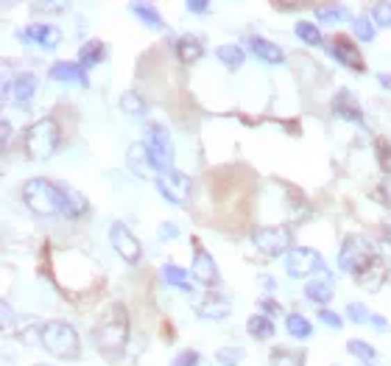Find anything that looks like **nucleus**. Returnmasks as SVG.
<instances>
[{
  "instance_id": "1",
  "label": "nucleus",
  "mask_w": 391,
  "mask_h": 366,
  "mask_svg": "<svg viewBox=\"0 0 391 366\" xmlns=\"http://www.w3.org/2000/svg\"><path fill=\"white\" fill-rule=\"evenodd\" d=\"M93 341L98 347V352L109 360H120L123 352H126V344H129V316H126V308L120 302H115L98 321L95 333H93Z\"/></svg>"
},
{
  "instance_id": "2",
  "label": "nucleus",
  "mask_w": 391,
  "mask_h": 366,
  "mask_svg": "<svg viewBox=\"0 0 391 366\" xmlns=\"http://www.w3.org/2000/svg\"><path fill=\"white\" fill-rule=\"evenodd\" d=\"M23 202L34 216L56 218L62 216V188L59 182H51L45 176H34L23 185Z\"/></svg>"
},
{
  "instance_id": "3",
  "label": "nucleus",
  "mask_w": 391,
  "mask_h": 366,
  "mask_svg": "<svg viewBox=\"0 0 391 366\" xmlns=\"http://www.w3.org/2000/svg\"><path fill=\"white\" fill-rule=\"evenodd\" d=\"M377 260H380L377 246L369 244L363 235H346V238H344V246H341V255H338L341 271H346V274H352L355 280H360Z\"/></svg>"
},
{
  "instance_id": "4",
  "label": "nucleus",
  "mask_w": 391,
  "mask_h": 366,
  "mask_svg": "<svg viewBox=\"0 0 391 366\" xmlns=\"http://www.w3.org/2000/svg\"><path fill=\"white\" fill-rule=\"evenodd\" d=\"M42 347L62 358V360H79L81 358V341H79V333L73 330V324L62 321V319H51L45 321V330H42Z\"/></svg>"
},
{
  "instance_id": "5",
  "label": "nucleus",
  "mask_w": 391,
  "mask_h": 366,
  "mask_svg": "<svg viewBox=\"0 0 391 366\" xmlns=\"http://www.w3.org/2000/svg\"><path fill=\"white\" fill-rule=\"evenodd\" d=\"M59 123L54 118H42L37 123H31V129L26 132V151L34 159H51L59 148Z\"/></svg>"
},
{
  "instance_id": "6",
  "label": "nucleus",
  "mask_w": 391,
  "mask_h": 366,
  "mask_svg": "<svg viewBox=\"0 0 391 366\" xmlns=\"http://www.w3.org/2000/svg\"><path fill=\"white\" fill-rule=\"evenodd\" d=\"M145 145H148V154H151L154 168H157L159 176L173 170V140H170V132L162 123H148Z\"/></svg>"
},
{
  "instance_id": "7",
  "label": "nucleus",
  "mask_w": 391,
  "mask_h": 366,
  "mask_svg": "<svg viewBox=\"0 0 391 366\" xmlns=\"http://www.w3.org/2000/svg\"><path fill=\"white\" fill-rule=\"evenodd\" d=\"M154 185H157L159 196H162L168 205H176V207H190V196H193V179H190L184 170L173 168V170L162 173V176L154 182Z\"/></svg>"
},
{
  "instance_id": "8",
  "label": "nucleus",
  "mask_w": 391,
  "mask_h": 366,
  "mask_svg": "<svg viewBox=\"0 0 391 366\" xmlns=\"http://www.w3.org/2000/svg\"><path fill=\"white\" fill-rule=\"evenodd\" d=\"M252 244L269 255V257H282L294 249V235L285 227H255L252 230Z\"/></svg>"
},
{
  "instance_id": "9",
  "label": "nucleus",
  "mask_w": 391,
  "mask_h": 366,
  "mask_svg": "<svg viewBox=\"0 0 391 366\" xmlns=\"http://www.w3.org/2000/svg\"><path fill=\"white\" fill-rule=\"evenodd\" d=\"M285 271H288V277H294V280H302V277H308V274H327V266H324V257L316 252V249H305V246H299V249H291L288 255H285Z\"/></svg>"
},
{
  "instance_id": "10",
  "label": "nucleus",
  "mask_w": 391,
  "mask_h": 366,
  "mask_svg": "<svg viewBox=\"0 0 391 366\" xmlns=\"http://www.w3.org/2000/svg\"><path fill=\"white\" fill-rule=\"evenodd\" d=\"M109 241H112V249L120 255V260H126L129 266H137L140 257H143V246L140 241L134 238V232L123 224V221H115L109 227Z\"/></svg>"
},
{
  "instance_id": "11",
  "label": "nucleus",
  "mask_w": 391,
  "mask_h": 366,
  "mask_svg": "<svg viewBox=\"0 0 391 366\" xmlns=\"http://www.w3.org/2000/svg\"><path fill=\"white\" fill-rule=\"evenodd\" d=\"M17 37L23 42H29V45L42 48V51H56L59 42H62V31L56 26H51V23H31V26L20 29Z\"/></svg>"
},
{
  "instance_id": "12",
  "label": "nucleus",
  "mask_w": 391,
  "mask_h": 366,
  "mask_svg": "<svg viewBox=\"0 0 391 366\" xmlns=\"http://www.w3.org/2000/svg\"><path fill=\"white\" fill-rule=\"evenodd\" d=\"M193 277H196V283H202L207 288L218 285V266H216L213 255L202 246V241H196V238H193Z\"/></svg>"
},
{
  "instance_id": "13",
  "label": "nucleus",
  "mask_w": 391,
  "mask_h": 366,
  "mask_svg": "<svg viewBox=\"0 0 391 366\" xmlns=\"http://www.w3.org/2000/svg\"><path fill=\"white\" fill-rule=\"evenodd\" d=\"M327 54H330L333 59H338L344 67H352L355 73H363V70H366L363 56H360L358 45L352 42V37H344V34L333 37V40H330V45H327Z\"/></svg>"
},
{
  "instance_id": "14",
  "label": "nucleus",
  "mask_w": 391,
  "mask_h": 366,
  "mask_svg": "<svg viewBox=\"0 0 391 366\" xmlns=\"http://www.w3.org/2000/svg\"><path fill=\"white\" fill-rule=\"evenodd\" d=\"M37 87H40V79L34 76V73H29V70H23V73H17L12 81L6 79L3 81V95L9 98H15V104H20V106H29L31 104V98L37 95Z\"/></svg>"
},
{
  "instance_id": "15",
  "label": "nucleus",
  "mask_w": 391,
  "mask_h": 366,
  "mask_svg": "<svg viewBox=\"0 0 391 366\" xmlns=\"http://www.w3.org/2000/svg\"><path fill=\"white\" fill-rule=\"evenodd\" d=\"M42 330H45V321H40V319L31 316V313H17V316H15L12 335H15L20 344H26V347L42 344Z\"/></svg>"
},
{
  "instance_id": "16",
  "label": "nucleus",
  "mask_w": 391,
  "mask_h": 366,
  "mask_svg": "<svg viewBox=\"0 0 391 366\" xmlns=\"http://www.w3.org/2000/svg\"><path fill=\"white\" fill-rule=\"evenodd\" d=\"M129 168L134 170V176H140V179H145V182H148V179H151V182L159 179V173H157V168H154V159H151V154H148L145 140L129 145Z\"/></svg>"
},
{
  "instance_id": "17",
  "label": "nucleus",
  "mask_w": 391,
  "mask_h": 366,
  "mask_svg": "<svg viewBox=\"0 0 391 366\" xmlns=\"http://www.w3.org/2000/svg\"><path fill=\"white\" fill-rule=\"evenodd\" d=\"M193 310H196V316H199V319H227L232 313L230 310V302L224 296H218L216 291H210L205 299L196 302Z\"/></svg>"
},
{
  "instance_id": "18",
  "label": "nucleus",
  "mask_w": 391,
  "mask_h": 366,
  "mask_svg": "<svg viewBox=\"0 0 391 366\" xmlns=\"http://www.w3.org/2000/svg\"><path fill=\"white\" fill-rule=\"evenodd\" d=\"M249 51L263 62V65H282L285 62V51L271 42V40H263V37H249Z\"/></svg>"
},
{
  "instance_id": "19",
  "label": "nucleus",
  "mask_w": 391,
  "mask_h": 366,
  "mask_svg": "<svg viewBox=\"0 0 391 366\" xmlns=\"http://www.w3.org/2000/svg\"><path fill=\"white\" fill-rule=\"evenodd\" d=\"M51 79L54 81H65V84H81L90 87V76L79 62H56L51 65Z\"/></svg>"
},
{
  "instance_id": "20",
  "label": "nucleus",
  "mask_w": 391,
  "mask_h": 366,
  "mask_svg": "<svg viewBox=\"0 0 391 366\" xmlns=\"http://www.w3.org/2000/svg\"><path fill=\"white\" fill-rule=\"evenodd\" d=\"M333 112H335L338 118L349 120V123H360V120H363L360 104H358V98H355L349 90H338V93L333 95Z\"/></svg>"
},
{
  "instance_id": "21",
  "label": "nucleus",
  "mask_w": 391,
  "mask_h": 366,
  "mask_svg": "<svg viewBox=\"0 0 391 366\" xmlns=\"http://www.w3.org/2000/svg\"><path fill=\"white\" fill-rule=\"evenodd\" d=\"M59 188H62V218H81L87 213V199L84 193H79L76 188H70L67 182H59Z\"/></svg>"
},
{
  "instance_id": "22",
  "label": "nucleus",
  "mask_w": 391,
  "mask_h": 366,
  "mask_svg": "<svg viewBox=\"0 0 391 366\" xmlns=\"http://www.w3.org/2000/svg\"><path fill=\"white\" fill-rule=\"evenodd\" d=\"M305 296L321 308H327L333 302V277L330 274H319V277H310L308 285H305Z\"/></svg>"
},
{
  "instance_id": "23",
  "label": "nucleus",
  "mask_w": 391,
  "mask_h": 366,
  "mask_svg": "<svg viewBox=\"0 0 391 366\" xmlns=\"http://www.w3.org/2000/svg\"><path fill=\"white\" fill-rule=\"evenodd\" d=\"M176 56H179L182 65H196L205 56V42L193 34H184V37L176 40Z\"/></svg>"
},
{
  "instance_id": "24",
  "label": "nucleus",
  "mask_w": 391,
  "mask_h": 366,
  "mask_svg": "<svg viewBox=\"0 0 391 366\" xmlns=\"http://www.w3.org/2000/svg\"><path fill=\"white\" fill-rule=\"evenodd\" d=\"M104 56H106V45H104L101 40H87V42L79 48V65H81L84 70L101 65Z\"/></svg>"
},
{
  "instance_id": "25",
  "label": "nucleus",
  "mask_w": 391,
  "mask_h": 366,
  "mask_svg": "<svg viewBox=\"0 0 391 366\" xmlns=\"http://www.w3.org/2000/svg\"><path fill=\"white\" fill-rule=\"evenodd\" d=\"M246 333H249L255 341H271V338H274V321H271L269 316H263V313H255V316H249V321H246Z\"/></svg>"
},
{
  "instance_id": "26",
  "label": "nucleus",
  "mask_w": 391,
  "mask_h": 366,
  "mask_svg": "<svg viewBox=\"0 0 391 366\" xmlns=\"http://www.w3.org/2000/svg\"><path fill=\"white\" fill-rule=\"evenodd\" d=\"M269 366H305V352L288 349V347H274L269 352Z\"/></svg>"
},
{
  "instance_id": "27",
  "label": "nucleus",
  "mask_w": 391,
  "mask_h": 366,
  "mask_svg": "<svg viewBox=\"0 0 391 366\" xmlns=\"http://www.w3.org/2000/svg\"><path fill=\"white\" fill-rule=\"evenodd\" d=\"M216 56H218V62H221L224 67H230V70H238V67H244V62H246V51H244L241 45H235V42L218 45Z\"/></svg>"
},
{
  "instance_id": "28",
  "label": "nucleus",
  "mask_w": 391,
  "mask_h": 366,
  "mask_svg": "<svg viewBox=\"0 0 391 366\" xmlns=\"http://www.w3.org/2000/svg\"><path fill=\"white\" fill-rule=\"evenodd\" d=\"M131 12L140 17V23H143L145 29H151V31H165V20L159 17V12H157L154 6H148V3H131Z\"/></svg>"
},
{
  "instance_id": "29",
  "label": "nucleus",
  "mask_w": 391,
  "mask_h": 366,
  "mask_svg": "<svg viewBox=\"0 0 391 366\" xmlns=\"http://www.w3.org/2000/svg\"><path fill=\"white\" fill-rule=\"evenodd\" d=\"M285 330H288L294 338H299V341H305V338L313 335V324H310V319L302 316V313H288V316H285Z\"/></svg>"
},
{
  "instance_id": "30",
  "label": "nucleus",
  "mask_w": 391,
  "mask_h": 366,
  "mask_svg": "<svg viewBox=\"0 0 391 366\" xmlns=\"http://www.w3.org/2000/svg\"><path fill=\"white\" fill-rule=\"evenodd\" d=\"M346 349L358 358V360H363L366 366H374L377 360H380V352L372 347V344H366V341H360V338H349L346 341Z\"/></svg>"
},
{
  "instance_id": "31",
  "label": "nucleus",
  "mask_w": 391,
  "mask_h": 366,
  "mask_svg": "<svg viewBox=\"0 0 391 366\" xmlns=\"http://www.w3.org/2000/svg\"><path fill=\"white\" fill-rule=\"evenodd\" d=\"M313 12H316V20H321L324 26L344 23V20H346V9H344L341 3H319Z\"/></svg>"
},
{
  "instance_id": "32",
  "label": "nucleus",
  "mask_w": 391,
  "mask_h": 366,
  "mask_svg": "<svg viewBox=\"0 0 391 366\" xmlns=\"http://www.w3.org/2000/svg\"><path fill=\"white\" fill-rule=\"evenodd\" d=\"M294 34L305 42V45H310V48H319V45H324V37H321V31H319V26L316 23H308V20H299L296 26H294Z\"/></svg>"
},
{
  "instance_id": "33",
  "label": "nucleus",
  "mask_w": 391,
  "mask_h": 366,
  "mask_svg": "<svg viewBox=\"0 0 391 366\" xmlns=\"http://www.w3.org/2000/svg\"><path fill=\"white\" fill-rule=\"evenodd\" d=\"M120 109H123L126 115H131V118H143L148 106H145V101H143V95H140L137 90H129V93L120 95Z\"/></svg>"
},
{
  "instance_id": "34",
  "label": "nucleus",
  "mask_w": 391,
  "mask_h": 366,
  "mask_svg": "<svg viewBox=\"0 0 391 366\" xmlns=\"http://www.w3.org/2000/svg\"><path fill=\"white\" fill-rule=\"evenodd\" d=\"M162 280L173 288H182V291H190V277L184 269H179L176 263H165L162 266Z\"/></svg>"
},
{
  "instance_id": "35",
  "label": "nucleus",
  "mask_w": 391,
  "mask_h": 366,
  "mask_svg": "<svg viewBox=\"0 0 391 366\" xmlns=\"http://www.w3.org/2000/svg\"><path fill=\"white\" fill-rule=\"evenodd\" d=\"M352 31H355V37H358L360 42H372V40H374V34H377V26L372 23V17H369V15H360V17H355V20H352Z\"/></svg>"
},
{
  "instance_id": "36",
  "label": "nucleus",
  "mask_w": 391,
  "mask_h": 366,
  "mask_svg": "<svg viewBox=\"0 0 391 366\" xmlns=\"http://www.w3.org/2000/svg\"><path fill=\"white\" fill-rule=\"evenodd\" d=\"M244 358H246V349H244V347H221V349L216 352V360H218L221 366H241Z\"/></svg>"
},
{
  "instance_id": "37",
  "label": "nucleus",
  "mask_w": 391,
  "mask_h": 366,
  "mask_svg": "<svg viewBox=\"0 0 391 366\" xmlns=\"http://www.w3.org/2000/svg\"><path fill=\"white\" fill-rule=\"evenodd\" d=\"M369 17L377 29H391V3H372Z\"/></svg>"
},
{
  "instance_id": "38",
  "label": "nucleus",
  "mask_w": 391,
  "mask_h": 366,
  "mask_svg": "<svg viewBox=\"0 0 391 366\" xmlns=\"http://www.w3.org/2000/svg\"><path fill=\"white\" fill-rule=\"evenodd\" d=\"M374 157H377L380 168H383L385 173H391V140L377 137V140H374Z\"/></svg>"
},
{
  "instance_id": "39",
  "label": "nucleus",
  "mask_w": 391,
  "mask_h": 366,
  "mask_svg": "<svg viewBox=\"0 0 391 366\" xmlns=\"http://www.w3.org/2000/svg\"><path fill=\"white\" fill-rule=\"evenodd\" d=\"M346 319H349L352 324H366V321L372 319V313L366 310L363 302H349V305H346Z\"/></svg>"
},
{
  "instance_id": "40",
  "label": "nucleus",
  "mask_w": 391,
  "mask_h": 366,
  "mask_svg": "<svg viewBox=\"0 0 391 366\" xmlns=\"http://www.w3.org/2000/svg\"><path fill=\"white\" fill-rule=\"evenodd\" d=\"M202 363V355L196 352V349H182L179 355H173L170 366H199Z\"/></svg>"
},
{
  "instance_id": "41",
  "label": "nucleus",
  "mask_w": 391,
  "mask_h": 366,
  "mask_svg": "<svg viewBox=\"0 0 391 366\" xmlns=\"http://www.w3.org/2000/svg\"><path fill=\"white\" fill-rule=\"evenodd\" d=\"M319 321H321V324H327V327H333V330H341V327H344L341 316H338L335 310H327V308H324V310H319Z\"/></svg>"
},
{
  "instance_id": "42",
  "label": "nucleus",
  "mask_w": 391,
  "mask_h": 366,
  "mask_svg": "<svg viewBox=\"0 0 391 366\" xmlns=\"http://www.w3.org/2000/svg\"><path fill=\"white\" fill-rule=\"evenodd\" d=\"M257 308H260V310H263V316H269V319H271V316L285 313V310H282V305H280V302H274V299H260V302H257Z\"/></svg>"
},
{
  "instance_id": "43",
  "label": "nucleus",
  "mask_w": 391,
  "mask_h": 366,
  "mask_svg": "<svg viewBox=\"0 0 391 366\" xmlns=\"http://www.w3.org/2000/svg\"><path fill=\"white\" fill-rule=\"evenodd\" d=\"M187 12H193V15H207V12H210V3H207V0H187Z\"/></svg>"
},
{
  "instance_id": "44",
  "label": "nucleus",
  "mask_w": 391,
  "mask_h": 366,
  "mask_svg": "<svg viewBox=\"0 0 391 366\" xmlns=\"http://www.w3.org/2000/svg\"><path fill=\"white\" fill-rule=\"evenodd\" d=\"M179 235V227H173L170 221H165L162 227H159V241H170V238H176Z\"/></svg>"
},
{
  "instance_id": "45",
  "label": "nucleus",
  "mask_w": 391,
  "mask_h": 366,
  "mask_svg": "<svg viewBox=\"0 0 391 366\" xmlns=\"http://www.w3.org/2000/svg\"><path fill=\"white\" fill-rule=\"evenodd\" d=\"M369 324H372V327H377L380 333H388V321H385L383 316H377V313H372V319H369Z\"/></svg>"
},
{
  "instance_id": "46",
  "label": "nucleus",
  "mask_w": 391,
  "mask_h": 366,
  "mask_svg": "<svg viewBox=\"0 0 391 366\" xmlns=\"http://www.w3.org/2000/svg\"><path fill=\"white\" fill-rule=\"evenodd\" d=\"M0 129H3V145H9V140H12V123L3 118V123H0Z\"/></svg>"
},
{
  "instance_id": "47",
  "label": "nucleus",
  "mask_w": 391,
  "mask_h": 366,
  "mask_svg": "<svg viewBox=\"0 0 391 366\" xmlns=\"http://www.w3.org/2000/svg\"><path fill=\"white\" fill-rule=\"evenodd\" d=\"M274 9H277V12H299V9H302V3H277Z\"/></svg>"
},
{
  "instance_id": "48",
  "label": "nucleus",
  "mask_w": 391,
  "mask_h": 366,
  "mask_svg": "<svg viewBox=\"0 0 391 366\" xmlns=\"http://www.w3.org/2000/svg\"><path fill=\"white\" fill-rule=\"evenodd\" d=\"M260 285H266V291H274V285H277V283H274L269 274H260Z\"/></svg>"
},
{
  "instance_id": "49",
  "label": "nucleus",
  "mask_w": 391,
  "mask_h": 366,
  "mask_svg": "<svg viewBox=\"0 0 391 366\" xmlns=\"http://www.w3.org/2000/svg\"><path fill=\"white\" fill-rule=\"evenodd\" d=\"M377 81H380L385 90H391V76H388V73H377Z\"/></svg>"
},
{
  "instance_id": "50",
  "label": "nucleus",
  "mask_w": 391,
  "mask_h": 366,
  "mask_svg": "<svg viewBox=\"0 0 391 366\" xmlns=\"http://www.w3.org/2000/svg\"><path fill=\"white\" fill-rule=\"evenodd\" d=\"M34 366H51V363H34Z\"/></svg>"
}]
</instances>
